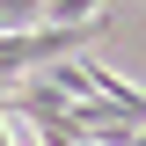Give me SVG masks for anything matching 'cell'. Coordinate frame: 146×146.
<instances>
[{"instance_id": "cell-1", "label": "cell", "mask_w": 146, "mask_h": 146, "mask_svg": "<svg viewBox=\"0 0 146 146\" xmlns=\"http://www.w3.org/2000/svg\"><path fill=\"white\" fill-rule=\"evenodd\" d=\"M51 29H80V22H110V0H44Z\"/></svg>"}, {"instance_id": "cell-2", "label": "cell", "mask_w": 146, "mask_h": 146, "mask_svg": "<svg viewBox=\"0 0 146 146\" xmlns=\"http://www.w3.org/2000/svg\"><path fill=\"white\" fill-rule=\"evenodd\" d=\"M36 15H44V0H0V29H22Z\"/></svg>"}, {"instance_id": "cell-3", "label": "cell", "mask_w": 146, "mask_h": 146, "mask_svg": "<svg viewBox=\"0 0 146 146\" xmlns=\"http://www.w3.org/2000/svg\"><path fill=\"white\" fill-rule=\"evenodd\" d=\"M0 146H15V139H7V117H0Z\"/></svg>"}, {"instance_id": "cell-4", "label": "cell", "mask_w": 146, "mask_h": 146, "mask_svg": "<svg viewBox=\"0 0 146 146\" xmlns=\"http://www.w3.org/2000/svg\"><path fill=\"white\" fill-rule=\"evenodd\" d=\"M0 95H7V88H0Z\"/></svg>"}]
</instances>
